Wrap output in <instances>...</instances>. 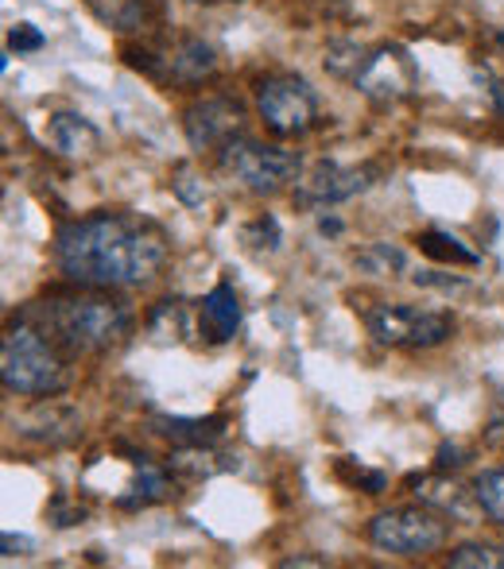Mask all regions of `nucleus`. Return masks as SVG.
Segmentation results:
<instances>
[{
    "label": "nucleus",
    "mask_w": 504,
    "mask_h": 569,
    "mask_svg": "<svg viewBox=\"0 0 504 569\" xmlns=\"http://www.w3.org/2000/svg\"><path fill=\"white\" fill-rule=\"evenodd\" d=\"M16 430H20L28 442L62 450V446H75L78 438H82V415L70 403H59L55 396H47V399H39L28 415H20Z\"/></svg>",
    "instance_id": "obj_11"
},
{
    "label": "nucleus",
    "mask_w": 504,
    "mask_h": 569,
    "mask_svg": "<svg viewBox=\"0 0 504 569\" xmlns=\"http://www.w3.org/2000/svg\"><path fill=\"white\" fill-rule=\"evenodd\" d=\"M474 496H477V503H482V516L504 527V465L477 472V477H474Z\"/></svg>",
    "instance_id": "obj_23"
},
{
    "label": "nucleus",
    "mask_w": 504,
    "mask_h": 569,
    "mask_svg": "<svg viewBox=\"0 0 504 569\" xmlns=\"http://www.w3.org/2000/svg\"><path fill=\"white\" fill-rule=\"evenodd\" d=\"M167 469L179 477H214V472L237 469V457L218 453V446H175V453L167 457Z\"/></svg>",
    "instance_id": "obj_19"
},
{
    "label": "nucleus",
    "mask_w": 504,
    "mask_h": 569,
    "mask_svg": "<svg viewBox=\"0 0 504 569\" xmlns=\"http://www.w3.org/2000/svg\"><path fill=\"white\" fill-rule=\"evenodd\" d=\"M226 427V415H210V419H167V415H159V419H151V430L171 446H218Z\"/></svg>",
    "instance_id": "obj_18"
},
{
    "label": "nucleus",
    "mask_w": 504,
    "mask_h": 569,
    "mask_svg": "<svg viewBox=\"0 0 504 569\" xmlns=\"http://www.w3.org/2000/svg\"><path fill=\"white\" fill-rule=\"evenodd\" d=\"M284 569H295V566H330L326 562V558H310V555H295V558H284V562H279Z\"/></svg>",
    "instance_id": "obj_32"
},
{
    "label": "nucleus",
    "mask_w": 504,
    "mask_h": 569,
    "mask_svg": "<svg viewBox=\"0 0 504 569\" xmlns=\"http://www.w3.org/2000/svg\"><path fill=\"white\" fill-rule=\"evenodd\" d=\"M198 330L210 345H226L241 330V299L229 283H218L198 302Z\"/></svg>",
    "instance_id": "obj_16"
},
{
    "label": "nucleus",
    "mask_w": 504,
    "mask_h": 569,
    "mask_svg": "<svg viewBox=\"0 0 504 569\" xmlns=\"http://www.w3.org/2000/svg\"><path fill=\"white\" fill-rule=\"evenodd\" d=\"M412 488H415V496H419V503L435 508L438 516H446V519H458V523H470V519L482 511L477 496L466 492L458 480L443 477V469H438V477H412Z\"/></svg>",
    "instance_id": "obj_15"
},
{
    "label": "nucleus",
    "mask_w": 504,
    "mask_h": 569,
    "mask_svg": "<svg viewBox=\"0 0 504 569\" xmlns=\"http://www.w3.org/2000/svg\"><path fill=\"white\" fill-rule=\"evenodd\" d=\"M318 229H323V232H342V226H338V221H318Z\"/></svg>",
    "instance_id": "obj_33"
},
{
    "label": "nucleus",
    "mask_w": 504,
    "mask_h": 569,
    "mask_svg": "<svg viewBox=\"0 0 504 569\" xmlns=\"http://www.w3.org/2000/svg\"><path fill=\"white\" fill-rule=\"evenodd\" d=\"M86 12L117 36H144L151 28V0H82Z\"/></svg>",
    "instance_id": "obj_17"
},
{
    "label": "nucleus",
    "mask_w": 504,
    "mask_h": 569,
    "mask_svg": "<svg viewBox=\"0 0 504 569\" xmlns=\"http://www.w3.org/2000/svg\"><path fill=\"white\" fill-rule=\"evenodd\" d=\"M381 179V167L377 163H334V159H323L315 163L307 174L295 179V206L299 210H330V206H342L349 198L365 194L373 182Z\"/></svg>",
    "instance_id": "obj_9"
},
{
    "label": "nucleus",
    "mask_w": 504,
    "mask_h": 569,
    "mask_svg": "<svg viewBox=\"0 0 504 569\" xmlns=\"http://www.w3.org/2000/svg\"><path fill=\"white\" fill-rule=\"evenodd\" d=\"M190 4H229V0H190ZM234 4H241V0H234Z\"/></svg>",
    "instance_id": "obj_34"
},
{
    "label": "nucleus",
    "mask_w": 504,
    "mask_h": 569,
    "mask_svg": "<svg viewBox=\"0 0 504 569\" xmlns=\"http://www.w3.org/2000/svg\"><path fill=\"white\" fill-rule=\"evenodd\" d=\"M0 547H4V555H12V550H23V555H28V550H36V542L23 539V535L4 531V539H0Z\"/></svg>",
    "instance_id": "obj_31"
},
{
    "label": "nucleus",
    "mask_w": 504,
    "mask_h": 569,
    "mask_svg": "<svg viewBox=\"0 0 504 569\" xmlns=\"http://www.w3.org/2000/svg\"><path fill=\"white\" fill-rule=\"evenodd\" d=\"M20 318L36 322L67 357H101L132 338L136 315L109 287H62L47 291L39 302H28Z\"/></svg>",
    "instance_id": "obj_2"
},
{
    "label": "nucleus",
    "mask_w": 504,
    "mask_h": 569,
    "mask_svg": "<svg viewBox=\"0 0 504 569\" xmlns=\"http://www.w3.org/2000/svg\"><path fill=\"white\" fill-rule=\"evenodd\" d=\"M67 352L59 349L36 322L16 318L0 341V380L8 396L47 399L70 388Z\"/></svg>",
    "instance_id": "obj_3"
},
{
    "label": "nucleus",
    "mask_w": 504,
    "mask_h": 569,
    "mask_svg": "<svg viewBox=\"0 0 504 569\" xmlns=\"http://www.w3.org/2000/svg\"><path fill=\"white\" fill-rule=\"evenodd\" d=\"M451 569H504V547L497 542H462L446 555Z\"/></svg>",
    "instance_id": "obj_22"
},
{
    "label": "nucleus",
    "mask_w": 504,
    "mask_h": 569,
    "mask_svg": "<svg viewBox=\"0 0 504 569\" xmlns=\"http://www.w3.org/2000/svg\"><path fill=\"white\" fill-rule=\"evenodd\" d=\"M369 542L384 555L396 558H423L435 555L451 542V519L438 516L427 503L415 508H388L369 519Z\"/></svg>",
    "instance_id": "obj_6"
},
{
    "label": "nucleus",
    "mask_w": 504,
    "mask_h": 569,
    "mask_svg": "<svg viewBox=\"0 0 504 569\" xmlns=\"http://www.w3.org/2000/svg\"><path fill=\"white\" fill-rule=\"evenodd\" d=\"M365 330L384 349L423 352L451 341L454 315L431 307H412V302H381V307L365 310Z\"/></svg>",
    "instance_id": "obj_4"
},
{
    "label": "nucleus",
    "mask_w": 504,
    "mask_h": 569,
    "mask_svg": "<svg viewBox=\"0 0 504 569\" xmlns=\"http://www.w3.org/2000/svg\"><path fill=\"white\" fill-rule=\"evenodd\" d=\"M182 132L195 151H221L245 132V106L237 98H198L182 113Z\"/></svg>",
    "instance_id": "obj_10"
},
{
    "label": "nucleus",
    "mask_w": 504,
    "mask_h": 569,
    "mask_svg": "<svg viewBox=\"0 0 504 569\" xmlns=\"http://www.w3.org/2000/svg\"><path fill=\"white\" fill-rule=\"evenodd\" d=\"M171 190H175V198H179L182 206H202L206 202V190H202V182L190 174V167L182 163V167H175V174H171Z\"/></svg>",
    "instance_id": "obj_27"
},
{
    "label": "nucleus",
    "mask_w": 504,
    "mask_h": 569,
    "mask_svg": "<svg viewBox=\"0 0 504 569\" xmlns=\"http://www.w3.org/2000/svg\"><path fill=\"white\" fill-rule=\"evenodd\" d=\"M482 438L490 450H504V396H497V403H493V415H490V422H485Z\"/></svg>",
    "instance_id": "obj_30"
},
{
    "label": "nucleus",
    "mask_w": 504,
    "mask_h": 569,
    "mask_svg": "<svg viewBox=\"0 0 504 569\" xmlns=\"http://www.w3.org/2000/svg\"><path fill=\"white\" fill-rule=\"evenodd\" d=\"M167 82L175 86H202L218 74V54L198 36H179L171 47H164Z\"/></svg>",
    "instance_id": "obj_14"
},
{
    "label": "nucleus",
    "mask_w": 504,
    "mask_h": 569,
    "mask_svg": "<svg viewBox=\"0 0 504 569\" xmlns=\"http://www.w3.org/2000/svg\"><path fill=\"white\" fill-rule=\"evenodd\" d=\"M415 244H419V252L427 256V260L435 263H454V268H474L482 256L474 252V248L462 244L454 232H443V229H427L415 237Z\"/></svg>",
    "instance_id": "obj_20"
},
{
    "label": "nucleus",
    "mask_w": 504,
    "mask_h": 569,
    "mask_svg": "<svg viewBox=\"0 0 504 569\" xmlns=\"http://www.w3.org/2000/svg\"><path fill=\"white\" fill-rule=\"evenodd\" d=\"M354 86L362 98H369L373 106H399L415 93L419 86V70H415L412 54L396 43H381L369 47L354 74Z\"/></svg>",
    "instance_id": "obj_8"
},
{
    "label": "nucleus",
    "mask_w": 504,
    "mask_h": 569,
    "mask_svg": "<svg viewBox=\"0 0 504 569\" xmlns=\"http://www.w3.org/2000/svg\"><path fill=\"white\" fill-rule=\"evenodd\" d=\"M171 496H179V485L171 480V469H167V465H156L151 457L136 453L132 480L125 485V492L113 496V503L121 511H144V508H156V503L171 500Z\"/></svg>",
    "instance_id": "obj_12"
},
{
    "label": "nucleus",
    "mask_w": 504,
    "mask_h": 569,
    "mask_svg": "<svg viewBox=\"0 0 504 569\" xmlns=\"http://www.w3.org/2000/svg\"><path fill=\"white\" fill-rule=\"evenodd\" d=\"M144 330L156 345H179L187 338V307L179 299H164L148 310L144 318Z\"/></svg>",
    "instance_id": "obj_21"
},
{
    "label": "nucleus",
    "mask_w": 504,
    "mask_h": 569,
    "mask_svg": "<svg viewBox=\"0 0 504 569\" xmlns=\"http://www.w3.org/2000/svg\"><path fill=\"white\" fill-rule=\"evenodd\" d=\"M365 51H369V47H357V43H349V39H342V43H330V51H326L323 62H326V70H330L334 78H346V82H354Z\"/></svg>",
    "instance_id": "obj_24"
},
{
    "label": "nucleus",
    "mask_w": 504,
    "mask_h": 569,
    "mask_svg": "<svg viewBox=\"0 0 504 569\" xmlns=\"http://www.w3.org/2000/svg\"><path fill=\"white\" fill-rule=\"evenodd\" d=\"M357 268L377 271V276H388V271L404 268V252H399V248H392V244H369L362 256H357Z\"/></svg>",
    "instance_id": "obj_26"
},
{
    "label": "nucleus",
    "mask_w": 504,
    "mask_h": 569,
    "mask_svg": "<svg viewBox=\"0 0 504 569\" xmlns=\"http://www.w3.org/2000/svg\"><path fill=\"white\" fill-rule=\"evenodd\" d=\"M171 240L164 226L125 210H98L55 232V268L67 283L128 291L164 271Z\"/></svg>",
    "instance_id": "obj_1"
},
{
    "label": "nucleus",
    "mask_w": 504,
    "mask_h": 569,
    "mask_svg": "<svg viewBox=\"0 0 504 569\" xmlns=\"http://www.w3.org/2000/svg\"><path fill=\"white\" fill-rule=\"evenodd\" d=\"M8 47L12 51H39L43 47V31L31 28V23H16V28H8Z\"/></svg>",
    "instance_id": "obj_29"
},
{
    "label": "nucleus",
    "mask_w": 504,
    "mask_h": 569,
    "mask_svg": "<svg viewBox=\"0 0 504 569\" xmlns=\"http://www.w3.org/2000/svg\"><path fill=\"white\" fill-rule=\"evenodd\" d=\"M256 113L279 140H299L323 120L318 93L299 74H268L256 82Z\"/></svg>",
    "instance_id": "obj_7"
},
{
    "label": "nucleus",
    "mask_w": 504,
    "mask_h": 569,
    "mask_svg": "<svg viewBox=\"0 0 504 569\" xmlns=\"http://www.w3.org/2000/svg\"><path fill=\"white\" fill-rule=\"evenodd\" d=\"M221 174H229L234 182H241L249 194H276L287 182L299 179L303 159L299 151H287L279 143H260L249 136H237L218 151Z\"/></svg>",
    "instance_id": "obj_5"
},
{
    "label": "nucleus",
    "mask_w": 504,
    "mask_h": 569,
    "mask_svg": "<svg viewBox=\"0 0 504 569\" xmlns=\"http://www.w3.org/2000/svg\"><path fill=\"white\" fill-rule=\"evenodd\" d=\"M338 472H342V480H346V485L362 488L365 496H381L384 488H388V477H384V472L365 469V465H354L349 457H342V461H338Z\"/></svg>",
    "instance_id": "obj_25"
},
{
    "label": "nucleus",
    "mask_w": 504,
    "mask_h": 569,
    "mask_svg": "<svg viewBox=\"0 0 504 569\" xmlns=\"http://www.w3.org/2000/svg\"><path fill=\"white\" fill-rule=\"evenodd\" d=\"M47 143L59 151L70 163H90L101 151V132L93 120H86L82 113H70V109H59V113L47 117Z\"/></svg>",
    "instance_id": "obj_13"
},
{
    "label": "nucleus",
    "mask_w": 504,
    "mask_h": 569,
    "mask_svg": "<svg viewBox=\"0 0 504 569\" xmlns=\"http://www.w3.org/2000/svg\"><path fill=\"white\" fill-rule=\"evenodd\" d=\"M279 240H284L279 237V226H276V218H268V213L245 229V244H253V248H268V252H276Z\"/></svg>",
    "instance_id": "obj_28"
}]
</instances>
